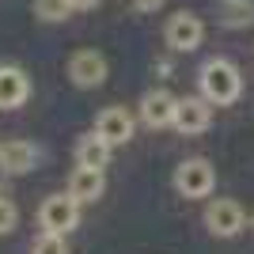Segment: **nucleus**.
Masks as SVG:
<instances>
[{
    "label": "nucleus",
    "mask_w": 254,
    "mask_h": 254,
    "mask_svg": "<svg viewBox=\"0 0 254 254\" xmlns=\"http://www.w3.org/2000/svg\"><path fill=\"white\" fill-rule=\"evenodd\" d=\"M197 84H201V95L209 99L212 106H232L235 99L243 95V76H239V68H235L232 61H224V57H212V61L201 64Z\"/></svg>",
    "instance_id": "f257e3e1"
},
{
    "label": "nucleus",
    "mask_w": 254,
    "mask_h": 254,
    "mask_svg": "<svg viewBox=\"0 0 254 254\" xmlns=\"http://www.w3.org/2000/svg\"><path fill=\"white\" fill-rule=\"evenodd\" d=\"M38 220H42L46 232H57V235H68L80 224V201L72 193H50L38 209Z\"/></svg>",
    "instance_id": "f03ea898"
},
{
    "label": "nucleus",
    "mask_w": 254,
    "mask_h": 254,
    "mask_svg": "<svg viewBox=\"0 0 254 254\" xmlns=\"http://www.w3.org/2000/svg\"><path fill=\"white\" fill-rule=\"evenodd\" d=\"M212 186H216V171H212L209 159H186L175 171V190L182 197H209Z\"/></svg>",
    "instance_id": "7ed1b4c3"
},
{
    "label": "nucleus",
    "mask_w": 254,
    "mask_h": 254,
    "mask_svg": "<svg viewBox=\"0 0 254 254\" xmlns=\"http://www.w3.org/2000/svg\"><path fill=\"white\" fill-rule=\"evenodd\" d=\"M163 38H167L171 50L193 53L197 46H201V38H205V23L197 19L193 11H179V15H171V19H167V31H163Z\"/></svg>",
    "instance_id": "20e7f679"
},
{
    "label": "nucleus",
    "mask_w": 254,
    "mask_h": 254,
    "mask_svg": "<svg viewBox=\"0 0 254 254\" xmlns=\"http://www.w3.org/2000/svg\"><path fill=\"white\" fill-rule=\"evenodd\" d=\"M205 224H209V232H212V235H220V239H232V235L243 232L247 212L239 209V201L216 197V201H209V209H205Z\"/></svg>",
    "instance_id": "39448f33"
},
{
    "label": "nucleus",
    "mask_w": 254,
    "mask_h": 254,
    "mask_svg": "<svg viewBox=\"0 0 254 254\" xmlns=\"http://www.w3.org/2000/svg\"><path fill=\"white\" fill-rule=\"evenodd\" d=\"M209 122H212V103L205 95L201 99H193V95L179 99V110H175V129H179V133L197 137V133L209 129Z\"/></svg>",
    "instance_id": "423d86ee"
},
{
    "label": "nucleus",
    "mask_w": 254,
    "mask_h": 254,
    "mask_svg": "<svg viewBox=\"0 0 254 254\" xmlns=\"http://www.w3.org/2000/svg\"><path fill=\"white\" fill-rule=\"evenodd\" d=\"M68 76L76 87H103L106 84V57L99 50H80L68 61Z\"/></svg>",
    "instance_id": "0eeeda50"
},
{
    "label": "nucleus",
    "mask_w": 254,
    "mask_h": 254,
    "mask_svg": "<svg viewBox=\"0 0 254 254\" xmlns=\"http://www.w3.org/2000/svg\"><path fill=\"white\" fill-rule=\"evenodd\" d=\"M175 110H179V99L171 95V91H148V95L140 99V122L148 129H167L175 126Z\"/></svg>",
    "instance_id": "6e6552de"
},
{
    "label": "nucleus",
    "mask_w": 254,
    "mask_h": 254,
    "mask_svg": "<svg viewBox=\"0 0 254 254\" xmlns=\"http://www.w3.org/2000/svg\"><path fill=\"white\" fill-rule=\"evenodd\" d=\"M95 133L106 137L114 148L118 144H129V140H133V114H129L126 106H106L95 118Z\"/></svg>",
    "instance_id": "1a4fd4ad"
},
{
    "label": "nucleus",
    "mask_w": 254,
    "mask_h": 254,
    "mask_svg": "<svg viewBox=\"0 0 254 254\" xmlns=\"http://www.w3.org/2000/svg\"><path fill=\"white\" fill-rule=\"evenodd\" d=\"M31 95V80L15 64H0V110H15Z\"/></svg>",
    "instance_id": "9d476101"
},
{
    "label": "nucleus",
    "mask_w": 254,
    "mask_h": 254,
    "mask_svg": "<svg viewBox=\"0 0 254 254\" xmlns=\"http://www.w3.org/2000/svg\"><path fill=\"white\" fill-rule=\"evenodd\" d=\"M110 156H114V144L106 137H99V133H84V137L76 140V167L103 171L106 163H110Z\"/></svg>",
    "instance_id": "9b49d317"
},
{
    "label": "nucleus",
    "mask_w": 254,
    "mask_h": 254,
    "mask_svg": "<svg viewBox=\"0 0 254 254\" xmlns=\"http://www.w3.org/2000/svg\"><path fill=\"white\" fill-rule=\"evenodd\" d=\"M34 163H38L34 144H27V140H8V144H0V171H4V175H27Z\"/></svg>",
    "instance_id": "f8f14e48"
},
{
    "label": "nucleus",
    "mask_w": 254,
    "mask_h": 254,
    "mask_svg": "<svg viewBox=\"0 0 254 254\" xmlns=\"http://www.w3.org/2000/svg\"><path fill=\"white\" fill-rule=\"evenodd\" d=\"M103 190H106V179H103V171H95V167H76L72 179H68V193H72L80 205L99 201Z\"/></svg>",
    "instance_id": "ddd939ff"
},
{
    "label": "nucleus",
    "mask_w": 254,
    "mask_h": 254,
    "mask_svg": "<svg viewBox=\"0 0 254 254\" xmlns=\"http://www.w3.org/2000/svg\"><path fill=\"white\" fill-rule=\"evenodd\" d=\"M216 23L228 31H243L254 23V0H216Z\"/></svg>",
    "instance_id": "4468645a"
},
{
    "label": "nucleus",
    "mask_w": 254,
    "mask_h": 254,
    "mask_svg": "<svg viewBox=\"0 0 254 254\" xmlns=\"http://www.w3.org/2000/svg\"><path fill=\"white\" fill-rule=\"evenodd\" d=\"M72 0H34V15L42 23H61V19H68L72 15Z\"/></svg>",
    "instance_id": "2eb2a0df"
},
{
    "label": "nucleus",
    "mask_w": 254,
    "mask_h": 254,
    "mask_svg": "<svg viewBox=\"0 0 254 254\" xmlns=\"http://www.w3.org/2000/svg\"><path fill=\"white\" fill-rule=\"evenodd\" d=\"M34 254H68V243H64V235H57V232H42L34 239Z\"/></svg>",
    "instance_id": "dca6fc26"
},
{
    "label": "nucleus",
    "mask_w": 254,
    "mask_h": 254,
    "mask_svg": "<svg viewBox=\"0 0 254 254\" xmlns=\"http://www.w3.org/2000/svg\"><path fill=\"white\" fill-rule=\"evenodd\" d=\"M15 224H19V209H15V201L4 193V197H0V235L15 232Z\"/></svg>",
    "instance_id": "f3484780"
},
{
    "label": "nucleus",
    "mask_w": 254,
    "mask_h": 254,
    "mask_svg": "<svg viewBox=\"0 0 254 254\" xmlns=\"http://www.w3.org/2000/svg\"><path fill=\"white\" fill-rule=\"evenodd\" d=\"M137 11H156V8H163V0H129Z\"/></svg>",
    "instance_id": "a211bd4d"
},
{
    "label": "nucleus",
    "mask_w": 254,
    "mask_h": 254,
    "mask_svg": "<svg viewBox=\"0 0 254 254\" xmlns=\"http://www.w3.org/2000/svg\"><path fill=\"white\" fill-rule=\"evenodd\" d=\"M99 4H103V0H72V8H76V11H87V8H99Z\"/></svg>",
    "instance_id": "6ab92c4d"
}]
</instances>
